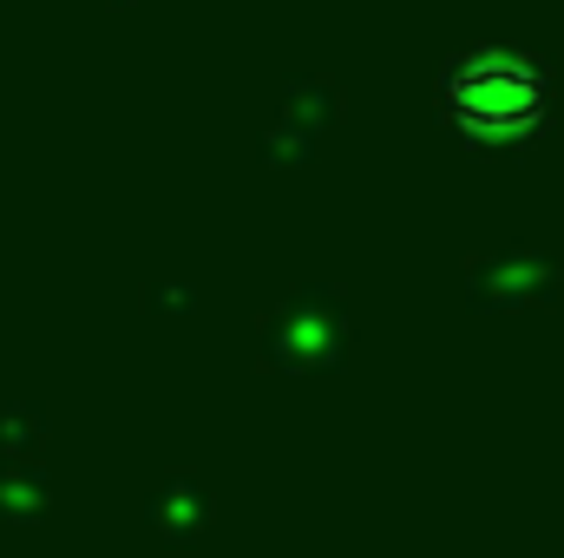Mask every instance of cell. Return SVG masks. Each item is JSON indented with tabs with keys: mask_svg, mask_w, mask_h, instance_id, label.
Wrapping results in <instances>:
<instances>
[{
	"mask_svg": "<svg viewBox=\"0 0 564 558\" xmlns=\"http://www.w3.org/2000/svg\"><path fill=\"white\" fill-rule=\"evenodd\" d=\"M453 112L479 139H519L545 119V86L519 60H473L466 73H453Z\"/></svg>",
	"mask_w": 564,
	"mask_h": 558,
	"instance_id": "1",
	"label": "cell"
}]
</instances>
